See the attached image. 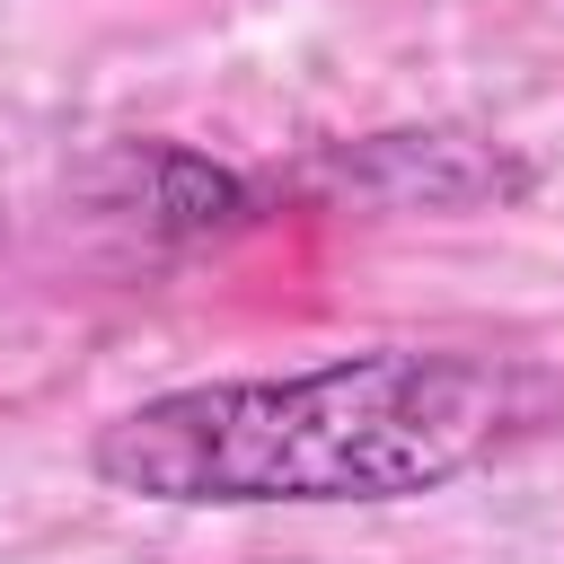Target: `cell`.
I'll list each match as a JSON object with an SVG mask.
<instances>
[{"mask_svg": "<svg viewBox=\"0 0 564 564\" xmlns=\"http://www.w3.org/2000/svg\"><path fill=\"white\" fill-rule=\"evenodd\" d=\"M511 379L476 352H344L273 379H194L123 405L88 467L97 485L167 511H317L414 502L494 458Z\"/></svg>", "mask_w": 564, "mask_h": 564, "instance_id": "cell-1", "label": "cell"}, {"mask_svg": "<svg viewBox=\"0 0 564 564\" xmlns=\"http://www.w3.org/2000/svg\"><path fill=\"white\" fill-rule=\"evenodd\" d=\"M97 203L123 212V220H141V229H159V238H212V229L247 220L256 194H247L229 167L194 159V150H159V141H141V150H123V159L97 176Z\"/></svg>", "mask_w": 564, "mask_h": 564, "instance_id": "cell-2", "label": "cell"}]
</instances>
